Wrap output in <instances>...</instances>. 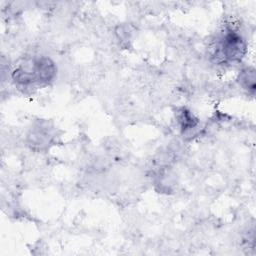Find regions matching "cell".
Segmentation results:
<instances>
[{"instance_id": "cell-1", "label": "cell", "mask_w": 256, "mask_h": 256, "mask_svg": "<svg viewBox=\"0 0 256 256\" xmlns=\"http://www.w3.org/2000/svg\"><path fill=\"white\" fill-rule=\"evenodd\" d=\"M57 74L55 63L46 56H39L20 64L12 73L13 81L23 87L35 84L46 85L54 80Z\"/></svg>"}, {"instance_id": "cell-2", "label": "cell", "mask_w": 256, "mask_h": 256, "mask_svg": "<svg viewBox=\"0 0 256 256\" xmlns=\"http://www.w3.org/2000/svg\"><path fill=\"white\" fill-rule=\"evenodd\" d=\"M247 51L243 37L231 28L225 29L216 39L212 59L216 64H234L240 62Z\"/></svg>"}, {"instance_id": "cell-3", "label": "cell", "mask_w": 256, "mask_h": 256, "mask_svg": "<svg viewBox=\"0 0 256 256\" xmlns=\"http://www.w3.org/2000/svg\"><path fill=\"white\" fill-rule=\"evenodd\" d=\"M176 119L182 132H187L194 129L198 125V119L186 108L182 107L176 112Z\"/></svg>"}, {"instance_id": "cell-4", "label": "cell", "mask_w": 256, "mask_h": 256, "mask_svg": "<svg viewBox=\"0 0 256 256\" xmlns=\"http://www.w3.org/2000/svg\"><path fill=\"white\" fill-rule=\"evenodd\" d=\"M239 83L249 93L255 92V70L253 68H246L239 74Z\"/></svg>"}]
</instances>
